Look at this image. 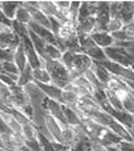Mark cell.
<instances>
[{
  "label": "cell",
  "instance_id": "6da1fadb",
  "mask_svg": "<svg viewBox=\"0 0 134 151\" xmlns=\"http://www.w3.org/2000/svg\"><path fill=\"white\" fill-rule=\"evenodd\" d=\"M44 68L51 76V85L58 87V88L63 90L69 82H71L68 69L60 60L44 59Z\"/></svg>",
  "mask_w": 134,
  "mask_h": 151
},
{
  "label": "cell",
  "instance_id": "7a4b0ae2",
  "mask_svg": "<svg viewBox=\"0 0 134 151\" xmlns=\"http://www.w3.org/2000/svg\"><path fill=\"white\" fill-rule=\"evenodd\" d=\"M19 37L12 29V27L0 24V48L16 50L19 46Z\"/></svg>",
  "mask_w": 134,
  "mask_h": 151
},
{
  "label": "cell",
  "instance_id": "3957f363",
  "mask_svg": "<svg viewBox=\"0 0 134 151\" xmlns=\"http://www.w3.org/2000/svg\"><path fill=\"white\" fill-rule=\"evenodd\" d=\"M109 129H111L121 140L122 142H127V143H134V138L133 135L130 134L129 129L126 127V126H123L122 123H120L118 121H116L115 119H113L110 126L107 127Z\"/></svg>",
  "mask_w": 134,
  "mask_h": 151
},
{
  "label": "cell",
  "instance_id": "277c9868",
  "mask_svg": "<svg viewBox=\"0 0 134 151\" xmlns=\"http://www.w3.org/2000/svg\"><path fill=\"white\" fill-rule=\"evenodd\" d=\"M90 36H91V39L93 40V42L97 46H99L100 48H103V50L109 48V47H111V46L115 45L114 37L111 36L110 33H107V32H95Z\"/></svg>",
  "mask_w": 134,
  "mask_h": 151
},
{
  "label": "cell",
  "instance_id": "5b68a950",
  "mask_svg": "<svg viewBox=\"0 0 134 151\" xmlns=\"http://www.w3.org/2000/svg\"><path fill=\"white\" fill-rule=\"evenodd\" d=\"M117 17L125 23V26L134 22V3L133 1H121Z\"/></svg>",
  "mask_w": 134,
  "mask_h": 151
},
{
  "label": "cell",
  "instance_id": "8992f818",
  "mask_svg": "<svg viewBox=\"0 0 134 151\" xmlns=\"http://www.w3.org/2000/svg\"><path fill=\"white\" fill-rule=\"evenodd\" d=\"M91 70L95 74V76L98 78V80L100 81V83L104 85V86H105L109 81H110L111 78H113V74L109 71L105 67H103L102 64H99V63L93 62V64H92V67H91Z\"/></svg>",
  "mask_w": 134,
  "mask_h": 151
},
{
  "label": "cell",
  "instance_id": "52a82bcc",
  "mask_svg": "<svg viewBox=\"0 0 134 151\" xmlns=\"http://www.w3.org/2000/svg\"><path fill=\"white\" fill-rule=\"evenodd\" d=\"M19 4L21 3H17V1H1L0 3V11H1V14L7 19L14 21L17 9L19 7Z\"/></svg>",
  "mask_w": 134,
  "mask_h": 151
},
{
  "label": "cell",
  "instance_id": "ba28073f",
  "mask_svg": "<svg viewBox=\"0 0 134 151\" xmlns=\"http://www.w3.org/2000/svg\"><path fill=\"white\" fill-rule=\"evenodd\" d=\"M79 96L74 92V91H64L62 90V93H60V104L65 105L68 108L74 109L79 104Z\"/></svg>",
  "mask_w": 134,
  "mask_h": 151
},
{
  "label": "cell",
  "instance_id": "9c48e42d",
  "mask_svg": "<svg viewBox=\"0 0 134 151\" xmlns=\"http://www.w3.org/2000/svg\"><path fill=\"white\" fill-rule=\"evenodd\" d=\"M38 134L39 131L34 126V123H28L22 126L21 135L24 139V142H32V140H38Z\"/></svg>",
  "mask_w": 134,
  "mask_h": 151
},
{
  "label": "cell",
  "instance_id": "30bf717a",
  "mask_svg": "<svg viewBox=\"0 0 134 151\" xmlns=\"http://www.w3.org/2000/svg\"><path fill=\"white\" fill-rule=\"evenodd\" d=\"M14 62L16 63V65L19 69V74H21V71L24 70V68H26L27 64H28V59H27L26 52H24V47H23V45L21 42H19V46L16 48V51H15Z\"/></svg>",
  "mask_w": 134,
  "mask_h": 151
},
{
  "label": "cell",
  "instance_id": "8fae6325",
  "mask_svg": "<svg viewBox=\"0 0 134 151\" xmlns=\"http://www.w3.org/2000/svg\"><path fill=\"white\" fill-rule=\"evenodd\" d=\"M33 82L42 83V85H51V76L45 68L33 69Z\"/></svg>",
  "mask_w": 134,
  "mask_h": 151
},
{
  "label": "cell",
  "instance_id": "7c38bea8",
  "mask_svg": "<svg viewBox=\"0 0 134 151\" xmlns=\"http://www.w3.org/2000/svg\"><path fill=\"white\" fill-rule=\"evenodd\" d=\"M46 56L47 59H52V60H60L64 51L60 47L53 44H46Z\"/></svg>",
  "mask_w": 134,
  "mask_h": 151
},
{
  "label": "cell",
  "instance_id": "4fadbf2b",
  "mask_svg": "<svg viewBox=\"0 0 134 151\" xmlns=\"http://www.w3.org/2000/svg\"><path fill=\"white\" fill-rule=\"evenodd\" d=\"M16 22L21 23V24H24V26H28V24L32 22V17L29 15L28 10L24 7L22 4H19V7L17 9V12H16V16H15V19Z\"/></svg>",
  "mask_w": 134,
  "mask_h": 151
},
{
  "label": "cell",
  "instance_id": "5bb4252c",
  "mask_svg": "<svg viewBox=\"0 0 134 151\" xmlns=\"http://www.w3.org/2000/svg\"><path fill=\"white\" fill-rule=\"evenodd\" d=\"M30 82H33V69L29 64H27V67L24 68V70L21 71V74H19L17 85L19 87H24L26 85H28Z\"/></svg>",
  "mask_w": 134,
  "mask_h": 151
},
{
  "label": "cell",
  "instance_id": "9a60e30c",
  "mask_svg": "<svg viewBox=\"0 0 134 151\" xmlns=\"http://www.w3.org/2000/svg\"><path fill=\"white\" fill-rule=\"evenodd\" d=\"M125 27V23L121 21L118 17H110V21H109L107 26H106V32L107 33H117L121 32Z\"/></svg>",
  "mask_w": 134,
  "mask_h": 151
},
{
  "label": "cell",
  "instance_id": "2e32d148",
  "mask_svg": "<svg viewBox=\"0 0 134 151\" xmlns=\"http://www.w3.org/2000/svg\"><path fill=\"white\" fill-rule=\"evenodd\" d=\"M0 64H1V73L19 76V69L14 60H5V62H1Z\"/></svg>",
  "mask_w": 134,
  "mask_h": 151
},
{
  "label": "cell",
  "instance_id": "e0dca14e",
  "mask_svg": "<svg viewBox=\"0 0 134 151\" xmlns=\"http://www.w3.org/2000/svg\"><path fill=\"white\" fill-rule=\"evenodd\" d=\"M125 36H126V41H129V42H134V22L129 23V24H126L122 29Z\"/></svg>",
  "mask_w": 134,
  "mask_h": 151
},
{
  "label": "cell",
  "instance_id": "ac0fdd59",
  "mask_svg": "<svg viewBox=\"0 0 134 151\" xmlns=\"http://www.w3.org/2000/svg\"><path fill=\"white\" fill-rule=\"evenodd\" d=\"M16 50H3L0 48V63L5 60H14Z\"/></svg>",
  "mask_w": 134,
  "mask_h": 151
},
{
  "label": "cell",
  "instance_id": "d6986e66",
  "mask_svg": "<svg viewBox=\"0 0 134 151\" xmlns=\"http://www.w3.org/2000/svg\"><path fill=\"white\" fill-rule=\"evenodd\" d=\"M91 151H107V147L100 144L99 142L94 140L91 143Z\"/></svg>",
  "mask_w": 134,
  "mask_h": 151
},
{
  "label": "cell",
  "instance_id": "ffe728a7",
  "mask_svg": "<svg viewBox=\"0 0 134 151\" xmlns=\"http://www.w3.org/2000/svg\"><path fill=\"white\" fill-rule=\"evenodd\" d=\"M54 6L58 9V10H62V11H68L69 7H70V4L71 1H53Z\"/></svg>",
  "mask_w": 134,
  "mask_h": 151
},
{
  "label": "cell",
  "instance_id": "44dd1931",
  "mask_svg": "<svg viewBox=\"0 0 134 151\" xmlns=\"http://www.w3.org/2000/svg\"><path fill=\"white\" fill-rule=\"evenodd\" d=\"M107 151H121V149L116 145V146H111V147H107Z\"/></svg>",
  "mask_w": 134,
  "mask_h": 151
},
{
  "label": "cell",
  "instance_id": "7402d4cb",
  "mask_svg": "<svg viewBox=\"0 0 134 151\" xmlns=\"http://www.w3.org/2000/svg\"><path fill=\"white\" fill-rule=\"evenodd\" d=\"M62 151H72V149H69V147H65L64 150H62Z\"/></svg>",
  "mask_w": 134,
  "mask_h": 151
},
{
  "label": "cell",
  "instance_id": "603a6c76",
  "mask_svg": "<svg viewBox=\"0 0 134 151\" xmlns=\"http://www.w3.org/2000/svg\"><path fill=\"white\" fill-rule=\"evenodd\" d=\"M0 151H6V150H4L3 147H0Z\"/></svg>",
  "mask_w": 134,
  "mask_h": 151
},
{
  "label": "cell",
  "instance_id": "cb8c5ba5",
  "mask_svg": "<svg viewBox=\"0 0 134 151\" xmlns=\"http://www.w3.org/2000/svg\"><path fill=\"white\" fill-rule=\"evenodd\" d=\"M0 147H1V142H0Z\"/></svg>",
  "mask_w": 134,
  "mask_h": 151
}]
</instances>
